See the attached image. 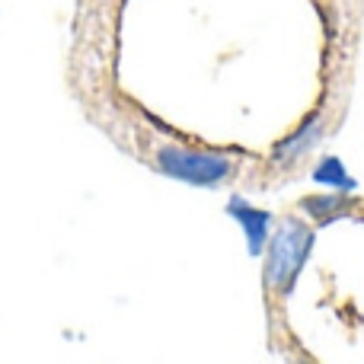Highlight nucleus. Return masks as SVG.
<instances>
[{"mask_svg": "<svg viewBox=\"0 0 364 364\" xmlns=\"http://www.w3.org/2000/svg\"><path fill=\"white\" fill-rule=\"evenodd\" d=\"M310 250V230L297 220H288L282 230L275 233L269 246V282L272 288H284L288 278L301 269L304 256Z\"/></svg>", "mask_w": 364, "mask_h": 364, "instance_id": "f257e3e1", "label": "nucleus"}, {"mask_svg": "<svg viewBox=\"0 0 364 364\" xmlns=\"http://www.w3.org/2000/svg\"><path fill=\"white\" fill-rule=\"evenodd\" d=\"M160 166L164 173L188 182H214L220 176H227L230 164L211 154H198V151H182V147H164L160 151Z\"/></svg>", "mask_w": 364, "mask_h": 364, "instance_id": "f03ea898", "label": "nucleus"}]
</instances>
